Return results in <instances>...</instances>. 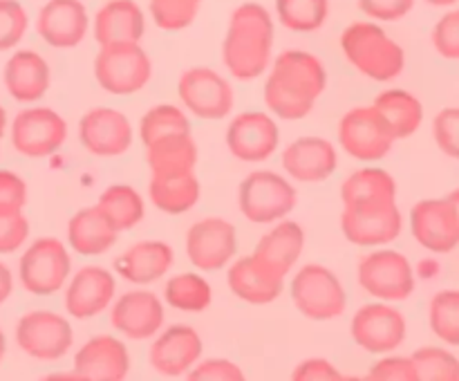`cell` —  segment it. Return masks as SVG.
<instances>
[{
    "label": "cell",
    "mask_w": 459,
    "mask_h": 381,
    "mask_svg": "<svg viewBox=\"0 0 459 381\" xmlns=\"http://www.w3.org/2000/svg\"><path fill=\"white\" fill-rule=\"evenodd\" d=\"M164 299L179 312H204L213 300V290L200 273H178L164 287Z\"/></svg>",
    "instance_id": "obj_36"
},
{
    "label": "cell",
    "mask_w": 459,
    "mask_h": 381,
    "mask_svg": "<svg viewBox=\"0 0 459 381\" xmlns=\"http://www.w3.org/2000/svg\"><path fill=\"white\" fill-rule=\"evenodd\" d=\"M202 357V339L195 327L191 325H170L152 341L151 366L161 377H182L188 375L193 366Z\"/></svg>",
    "instance_id": "obj_22"
},
{
    "label": "cell",
    "mask_w": 459,
    "mask_h": 381,
    "mask_svg": "<svg viewBox=\"0 0 459 381\" xmlns=\"http://www.w3.org/2000/svg\"><path fill=\"white\" fill-rule=\"evenodd\" d=\"M325 85L327 72L321 58L303 49H287L273 61L264 83V103L281 119H303L325 92Z\"/></svg>",
    "instance_id": "obj_1"
},
{
    "label": "cell",
    "mask_w": 459,
    "mask_h": 381,
    "mask_svg": "<svg viewBox=\"0 0 459 381\" xmlns=\"http://www.w3.org/2000/svg\"><path fill=\"white\" fill-rule=\"evenodd\" d=\"M273 18L260 3H242L229 18L222 61L240 81L258 79L272 65Z\"/></svg>",
    "instance_id": "obj_2"
},
{
    "label": "cell",
    "mask_w": 459,
    "mask_h": 381,
    "mask_svg": "<svg viewBox=\"0 0 459 381\" xmlns=\"http://www.w3.org/2000/svg\"><path fill=\"white\" fill-rule=\"evenodd\" d=\"M294 184L273 170H254L240 182L238 204L249 222L272 224L296 209Z\"/></svg>",
    "instance_id": "obj_4"
},
{
    "label": "cell",
    "mask_w": 459,
    "mask_h": 381,
    "mask_svg": "<svg viewBox=\"0 0 459 381\" xmlns=\"http://www.w3.org/2000/svg\"><path fill=\"white\" fill-rule=\"evenodd\" d=\"M179 133H191V121L178 106H170V103L151 108L139 124V137H142L143 146Z\"/></svg>",
    "instance_id": "obj_38"
},
{
    "label": "cell",
    "mask_w": 459,
    "mask_h": 381,
    "mask_svg": "<svg viewBox=\"0 0 459 381\" xmlns=\"http://www.w3.org/2000/svg\"><path fill=\"white\" fill-rule=\"evenodd\" d=\"M94 76L106 92L126 97L146 88L152 63L139 43L101 45L94 56Z\"/></svg>",
    "instance_id": "obj_5"
},
{
    "label": "cell",
    "mask_w": 459,
    "mask_h": 381,
    "mask_svg": "<svg viewBox=\"0 0 459 381\" xmlns=\"http://www.w3.org/2000/svg\"><path fill=\"white\" fill-rule=\"evenodd\" d=\"M339 166L334 143L323 137H300L282 151V169L296 182L316 184L334 175Z\"/></svg>",
    "instance_id": "obj_24"
},
{
    "label": "cell",
    "mask_w": 459,
    "mask_h": 381,
    "mask_svg": "<svg viewBox=\"0 0 459 381\" xmlns=\"http://www.w3.org/2000/svg\"><path fill=\"white\" fill-rule=\"evenodd\" d=\"M27 204V184L13 170L0 169V213H21Z\"/></svg>",
    "instance_id": "obj_45"
},
{
    "label": "cell",
    "mask_w": 459,
    "mask_h": 381,
    "mask_svg": "<svg viewBox=\"0 0 459 381\" xmlns=\"http://www.w3.org/2000/svg\"><path fill=\"white\" fill-rule=\"evenodd\" d=\"M130 372L128 348L112 334H97L74 354V377L88 381H121Z\"/></svg>",
    "instance_id": "obj_20"
},
{
    "label": "cell",
    "mask_w": 459,
    "mask_h": 381,
    "mask_svg": "<svg viewBox=\"0 0 459 381\" xmlns=\"http://www.w3.org/2000/svg\"><path fill=\"white\" fill-rule=\"evenodd\" d=\"M117 281L108 269L97 267V264H85L74 276L70 278L65 290V309L70 316L85 321L94 318L110 307L115 300Z\"/></svg>",
    "instance_id": "obj_21"
},
{
    "label": "cell",
    "mask_w": 459,
    "mask_h": 381,
    "mask_svg": "<svg viewBox=\"0 0 459 381\" xmlns=\"http://www.w3.org/2000/svg\"><path fill=\"white\" fill-rule=\"evenodd\" d=\"M13 291V273L12 269L7 267L4 263H0V305L12 296Z\"/></svg>",
    "instance_id": "obj_51"
},
{
    "label": "cell",
    "mask_w": 459,
    "mask_h": 381,
    "mask_svg": "<svg viewBox=\"0 0 459 381\" xmlns=\"http://www.w3.org/2000/svg\"><path fill=\"white\" fill-rule=\"evenodd\" d=\"M339 143L350 157L359 161L384 160L394 139L384 128L375 108L361 106L345 112L339 124Z\"/></svg>",
    "instance_id": "obj_15"
},
{
    "label": "cell",
    "mask_w": 459,
    "mask_h": 381,
    "mask_svg": "<svg viewBox=\"0 0 459 381\" xmlns=\"http://www.w3.org/2000/svg\"><path fill=\"white\" fill-rule=\"evenodd\" d=\"M92 31L99 45L139 43L146 31V16L134 0H108L94 13Z\"/></svg>",
    "instance_id": "obj_28"
},
{
    "label": "cell",
    "mask_w": 459,
    "mask_h": 381,
    "mask_svg": "<svg viewBox=\"0 0 459 381\" xmlns=\"http://www.w3.org/2000/svg\"><path fill=\"white\" fill-rule=\"evenodd\" d=\"M72 260L58 238H39L31 242L18 263V281L30 294L52 296L65 287Z\"/></svg>",
    "instance_id": "obj_8"
},
{
    "label": "cell",
    "mask_w": 459,
    "mask_h": 381,
    "mask_svg": "<svg viewBox=\"0 0 459 381\" xmlns=\"http://www.w3.org/2000/svg\"><path fill=\"white\" fill-rule=\"evenodd\" d=\"M281 130L278 124L264 112H240L229 124L227 146L236 160L240 161H264L278 151Z\"/></svg>",
    "instance_id": "obj_17"
},
{
    "label": "cell",
    "mask_w": 459,
    "mask_h": 381,
    "mask_svg": "<svg viewBox=\"0 0 459 381\" xmlns=\"http://www.w3.org/2000/svg\"><path fill=\"white\" fill-rule=\"evenodd\" d=\"M415 0H359V9L372 21L394 22L412 12Z\"/></svg>",
    "instance_id": "obj_49"
},
{
    "label": "cell",
    "mask_w": 459,
    "mask_h": 381,
    "mask_svg": "<svg viewBox=\"0 0 459 381\" xmlns=\"http://www.w3.org/2000/svg\"><path fill=\"white\" fill-rule=\"evenodd\" d=\"M148 195L161 213H186L200 200V179H197L195 169L151 170Z\"/></svg>",
    "instance_id": "obj_27"
},
{
    "label": "cell",
    "mask_w": 459,
    "mask_h": 381,
    "mask_svg": "<svg viewBox=\"0 0 459 381\" xmlns=\"http://www.w3.org/2000/svg\"><path fill=\"white\" fill-rule=\"evenodd\" d=\"M448 202H451V204H453V209H455L457 220H459V188H457V191H453L451 195H448Z\"/></svg>",
    "instance_id": "obj_54"
},
{
    "label": "cell",
    "mask_w": 459,
    "mask_h": 381,
    "mask_svg": "<svg viewBox=\"0 0 459 381\" xmlns=\"http://www.w3.org/2000/svg\"><path fill=\"white\" fill-rule=\"evenodd\" d=\"M30 238V220L25 213H0V254H13Z\"/></svg>",
    "instance_id": "obj_46"
},
{
    "label": "cell",
    "mask_w": 459,
    "mask_h": 381,
    "mask_svg": "<svg viewBox=\"0 0 459 381\" xmlns=\"http://www.w3.org/2000/svg\"><path fill=\"white\" fill-rule=\"evenodd\" d=\"M359 285L385 303L406 300L415 291L411 260L394 249H377L359 263Z\"/></svg>",
    "instance_id": "obj_10"
},
{
    "label": "cell",
    "mask_w": 459,
    "mask_h": 381,
    "mask_svg": "<svg viewBox=\"0 0 459 381\" xmlns=\"http://www.w3.org/2000/svg\"><path fill=\"white\" fill-rule=\"evenodd\" d=\"M430 330L442 341L459 345V291L444 290L433 296L429 307Z\"/></svg>",
    "instance_id": "obj_39"
},
{
    "label": "cell",
    "mask_w": 459,
    "mask_h": 381,
    "mask_svg": "<svg viewBox=\"0 0 459 381\" xmlns=\"http://www.w3.org/2000/svg\"><path fill=\"white\" fill-rule=\"evenodd\" d=\"M229 287L249 305L273 303L282 294V281L264 272L251 255L236 260L229 267Z\"/></svg>",
    "instance_id": "obj_32"
},
{
    "label": "cell",
    "mask_w": 459,
    "mask_h": 381,
    "mask_svg": "<svg viewBox=\"0 0 459 381\" xmlns=\"http://www.w3.org/2000/svg\"><path fill=\"white\" fill-rule=\"evenodd\" d=\"M330 13V0H276V16L281 25L299 34L321 30Z\"/></svg>",
    "instance_id": "obj_37"
},
{
    "label": "cell",
    "mask_w": 459,
    "mask_h": 381,
    "mask_svg": "<svg viewBox=\"0 0 459 381\" xmlns=\"http://www.w3.org/2000/svg\"><path fill=\"white\" fill-rule=\"evenodd\" d=\"M403 220L397 200H359L345 204L341 215L343 236L357 247L390 245L402 233Z\"/></svg>",
    "instance_id": "obj_7"
},
{
    "label": "cell",
    "mask_w": 459,
    "mask_h": 381,
    "mask_svg": "<svg viewBox=\"0 0 459 381\" xmlns=\"http://www.w3.org/2000/svg\"><path fill=\"white\" fill-rule=\"evenodd\" d=\"M238 251V231L229 220L204 218L186 231V255L193 267L218 272L227 267Z\"/></svg>",
    "instance_id": "obj_14"
},
{
    "label": "cell",
    "mask_w": 459,
    "mask_h": 381,
    "mask_svg": "<svg viewBox=\"0 0 459 381\" xmlns=\"http://www.w3.org/2000/svg\"><path fill=\"white\" fill-rule=\"evenodd\" d=\"M429 4H433V7H451V4L459 3V0H426Z\"/></svg>",
    "instance_id": "obj_53"
},
{
    "label": "cell",
    "mask_w": 459,
    "mask_h": 381,
    "mask_svg": "<svg viewBox=\"0 0 459 381\" xmlns=\"http://www.w3.org/2000/svg\"><path fill=\"white\" fill-rule=\"evenodd\" d=\"M16 343L27 357L39 361H58L74 343V332L65 316L49 309H34L18 318Z\"/></svg>",
    "instance_id": "obj_9"
},
{
    "label": "cell",
    "mask_w": 459,
    "mask_h": 381,
    "mask_svg": "<svg viewBox=\"0 0 459 381\" xmlns=\"http://www.w3.org/2000/svg\"><path fill=\"white\" fill-rule=\"evenodd\" d=\"M433 134L444 155L459 160V108H444L435 117Z\"/></svg>",
    "instance_id": "obj_44"
},
{
    "label": "cell",
    "mask_w": 459,
    "mask_h": 381,
    "mask_svg": "<svg viewBox=\"0 0 459 381\" xmlns=\"http://www.w3.org/2000/svg\"><path fill=\"white\" fill-rule=\"evenodd\" d=\"M341 49L354 70L381 83L397 79L406 65L402 45L372 21H359L345 27L341 34Z\"/></svg>",
    "instance_id": "obj_3"
},
{
    "label": "cell",
    "mask_w": 459,
    "mask_h": 381,
    "mask_svg": "<svg viewBox=\"0 0 459 381\" xmlns=\"http://www.w3.org/2000/svg\"><path fill=\"white\" fill-rule=\"evenodd\" d=\"M79 137L94 157H119L133 146V124L115 108H92L81 117Z\"/></svg>",
    "instance_id": "obj_16"
},
{
    "label": "cell",
    "mask_w": 459,
    "mask_h": 381,
    "mask_svg": "<svg viewBox=\"0 0 459 381\" xmlns=\"http://www.w3.org/2000/svg\"><path fill=\"white\" fill-rule=\"evenodd\" d=\"M372 108L394 142L415 134L424 119L421 101L406 90H385L375 99Z\"/></svg>",
    "instance_id": "obj_31"
},
{
    "label": "cell",
    "mask_w": 459,
    "mask_h": 381,
    "mask_svg": "<svg viewBox=\"0 0 459 381\" xmlns=\"http://www.w3.org/2000/svg\"><path fill=\"white\" fill-rule=\"evenodd\" d=\"M204 0H148L155 25L164 31H182L200 13Z\"/></svg>",
    "instance_id": "obj_40"
},
{
    "label": "cell",
    "mask_w": 459,
    "mask_h": 381,
    "mask_svg": "<svg viewBox=\"0 0 459 381\" xmlns=\"http://www.w3.org/2000/svg\"><path fill=\"white\" fill-rule=\"evenodd\" d=\"M291 300L303 316L312 321H332L348 307V294L325 264H305L291 281Z\"/></svg>",
    "instance_id": "obj_6"
},
{
    "label": "cell",
    "mask_w": 459,
    "mask_h": 381,
    "mask_svg": "<svg viewBox=\"0 0 459 381\" xmlns=\"http://www.w3.org/2000/svg\"><path fill=\"white\" fill-rule=\"evenodd\" d=\"M411 229L415 240L435 254H446L459 245V220L448 197L417 202L411 211Z\"/></svg>",
    "instance_id": "obj_19"
},
{
    "label": "cell",
    "mask_w": 459,
    "mask_h": 381,
    "mask_svg": "<svg viewBox=\"0 0 459 381\" xmlns=\"http://www.w3.org/2000/svg\"><path fill=\"white\" fill-rule=\"evenodd\" d=\"M305 247V231L299 222L278 220V227L264 233L255 245L251 258L267 273L285 281L287 273L299 263Z\"/></svg>",
    "instance_id": "obj_25"
},
{
    "label": "cell",
    "mask_w": 459,
    "mask_h": 381,
    "mask_svg": "<svg viewBox=\"0 0 459 381\" xmlns=\"http://www.w3.org/2000/svg\"><path fill=\"white\" fill-rule=\"evenodd\" d=\"M119 231L101 213L97 204L76 211L67 224V242L81 255H101L112 249Z\"/></svg>",
    "instance_id": "obj_30"
},
{
    "label": "cell",
    "mask_w": 459,
    "mask_h": 381,
    "mask_svg": "<svg viewBox=\"0 0 459 381\" xmlns=\"http://www.w3.org/2000/svg\"><path fill=\"white\" fill-rule=\"evenodd\" d=\"M433 48L439 56L459 61V9L446 12L433 27Z\"/></svg>",
    "instance_id": "obj_43"
},
{
    "label": "cell",
    "mask_w": 459,
    "mask_h": 381,
    "mask_svg": "<svg viewBox=\"0 0 459 381\" xmlns=\"http://www.w3.org/2000/svg\"><path fill=\"white\" fill-rule=\"evenodd\" d=\"M175 254L161 240H142L117 255L115 272L133 285H151L169 273Z\"/></svg>",
    "instance_id": "obj_29"
},
{
    "label": "cell",
    "mask_w": 459,
    "mask_h": 381,
    "mask_svg": "<svg viewBox=\"0 0 459 381\" xmlns=\"http://www.w3.org/2000/svg\"><path fill=\"white\" fill-rule=\"evenodd\" d=\"M97 206L110 220L117 231H130L143 220V200L137 188L128 184H112L99 197Z\"/></svg>",
    "instance_id": "obj_33"
},
{
    "label": "cell",
    "mask_w": 459,
    "mask_h": 381,
    "mask_svg": "<svg viewBox=\"0 0 459 381\" xmlns=\"http://www.w3.org/2000/svg\"><path fill=\"white\" fill-rule=\"evenodd\" d=\"M146 161L151 170L164 169H195L197 164V143L191 133L169 134L164 139L148 143Z\"/></svg>",
    "instance_id": "obj_34"
},
{
    "label": "cell",
    "mask_w": 459,
    "mask_h": 381,
    "mask_svg": "<svg viewBox=\"0 0 459 381\" xmlns=\"http://www.w3.org/2000/svg\"><path fill=\"white\" fill-rule=\"evenodd\" d=\"M417 381H459V361L444 348H420L412 354Z\"/></svg>",
    "instance_id": "obj_41"
},
{
    "label": "cell",
    "mask_w": 459,
    "mask_h": 381,
    "mask_svg": "<svg viewBox=\"0 0 459 381\" xmlns=\"http://www.w3.org/2000/svg\"><path fill=\"white\" fill-rule=\"evenodd\" d=\"M350 334L354 343L372 354L394 352L406 339V318L390 303H368L350 323Z\"/></svg>",
    "instance_id": "obj_13"
},
{
    "label": "cell",
    "mask_w": 459,
    "mask_h": 381,
    "mask_svg": "<svg viewBox=\"0 0 459 381\" xmlns=\"http://www.w3.org/2000/svg\"><path fill=\"white\" fill-rule=\"evenodd\" d=\"M67 124L56 110L31 106L18 112L12 121V146L30 160L49 157L65 143Z\"/></svg>",
    "instance_id": "obj_11"
},
{
    "label": "cell",
    "mask_w": 459,
    "mask_h": 381,
    "mask_svg": "<svg viewBox=\"0 0 459 381\" xmlns=\"http://www.w3.org/2000/svg\"><path fill=\"white\" fill-rule=\"evenodd\" d=\"M188 379L193 381H242L240 366L229 359H209V361L195 363V366L188 370Z\"/></svg>",
    "instance_id": "obj_47"
},
{
    "label": "cell",
    "mask_w": 459,
    "mask_h": 381,
    "mask_svg": "<svg viewBox=\"0 0 459 381\" xmlns=\"http://www.w3.org/2000/svg\"><path fill=\"white\" fill-rule=\"evenodd\" d=\"M4 88L9 97L18 103H34L48 94L52 83V72L48 61L34 49H18L4 63Z\"/></svg>",
    "instance_id": "obj_26"
},
{
    "label": "cell",
    "mask_w": 459,
    "mask_h": 381,
    "mask_svg": "<svg viewBox=\"0 0 459 381\" xmlns=\"http://www.w3.org/2000/svg\"><path fill=\"white\" fill-rule=\"evenodd\" d=\"M88 30L90 16L81 0H48L36 16V31L49 48H76L83 43Z\"/></svg>",
    "instance_id": "obj_18"
},
{
    "label": "cell",
    "mask_w": 459,
    "mask_h": 381,
    "mask_svg": "<svg viewBox=\"0 0 459 381\" xmlns=\"http://www.w3.org/2000/svg\"><path fill=\"white\" fill-rule=\"evenodd\" d=\"M296 381H334L341 379L339 368L327 359H305L294 370Z\"/></svg>",
    "instance_id": "obj_50"
},
{
    "label": "cell",
    "mask_w": 459,
    "mask_h": 381,
    "mask_svg": "<svg viewBox=\"0 0 459 381\" xmlns=\"http://www.w3.org/2000/svg\"><path fill=\"white\" fill-rule=\"evenodd\" d=\"M178 92L188 112L206 121L224 119L233 110V88L211 67H191L179 76Z\"/></svg>",
    "instance_id": "obj_12"
},
{
    "label": "cell",
    "mask_w": 459,
    "mask_h": 381,
    "mask_svg": "<svg viewBox=\"0 0 459 381\" xmlns=\"http://www.w3.org/2000/svg\"><path fill=\"white\" fill-rule=\"evenodd\" d=\"M372 381H417L415 363L411 357H385L368 372Z\"/></svg>",
    "instance_id": "obj_48"
},
{
    "label": "cell",
    "mask_w": 459,
    "mask_h": 381,
    "mask_svg": "<svg viewBox=\"0 0 459 381\" xmlns=\"http://www.w3.org/2000/svg\"><path fill=\"white\" fill-rule=\"evenodd\" d=\"M30 16L18 0H0V52L13 49L27 34Z\"/></svg>",
    "instance_id": "obj_42"
},
{
    "label": "cell",
    "mask_w": 459,
    "mask_h": 381,
    "mask_svg": "<svg viewBox=\"0 0 459 381\" xmlns=\"http://www.w3.org/2000/svg\"><path fill=\"white\" fill-rule=\"evenodd\" d=\"M4 130H7V112L0 106V139L4 137Z\"/></svg>",
    "instance_id": "obj_52"
},
{
    "label": "cell",
    "mask_w": 459,
    "mask_h": 381,
    "mask_svg": "<svg viewBox=\"0 0 459 381\" xmlns=\"http://www.w3.org/2000/svg\"><path fill=\"white\" fill-rule=\"evenodd\" d=\"M343 204L359 200H397V182L384 169H359L341 186Z\"/></svg>",
    "instance_id": "obj_35"
},
{
    "label": "cell",
    "mask_w": 459,
    "mask_h": 381,
    "mask_svg": "<svg viewBox=\"0 0 459 381\" xmlns=\"http://www.w3.org/2000/svg\"><path fill=\"white\" fill-rule=\"evenodd\" d=\"M4 354H7V339H4V332L0 330V363H3Z\"/></svg>",
    "instance_id": "obj_55"
},
{
    "label": "cell",
    "mask_w": 459,
    "mask_h": 381,
    "mask_svg": "<svg viewBox=\"0 0 459 381\" xmlns=\"http://www.w3.org/2000/svg\"><path fill=\"white\" fill-rule=\"evenodd\" d=\"M110 323L133 341L152 339L164 325V305L152 291H126L112 305Z\"/></svg>",
    "instance_id": "obj_23"
}]
</instances>
